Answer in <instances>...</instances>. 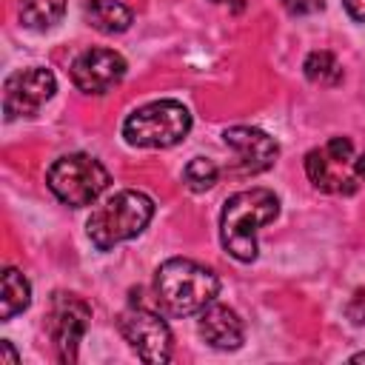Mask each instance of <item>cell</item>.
Returning <instances> with one entry per match:
<instances>
[{
	"label": "cell",
	"mask_w": 365,
	"mask_h": 365,
	"mask_svg": "<svg viewBox=\"0 0 365 365\" xmlns=\"http://www.w3.org/2000/svg\"><path fill=\"white\" fill-rule=\"evenodd\" d=\"M279 214V197L271 188H245L225 200L220 214V242L222 248L240 259L254 262L259 254L257 234L262 225L274 222Z\"/></svg>",
	"instance_id": "1"
},
{
	"label": "cell",
	"mask_w": 365,
	"mask_h": 365,
	"mask_svg": "<svg viewBox=\"0 0 365 365\" xmlns=\"http://www.w3.org/2000/svg\"><path fill=\"white\" fill-rule=\"evenodd\" d=\"M220 294V277L194 259H165L154 274V299L168 317L200 314Z\"/></svg>",
	"instance_id": "2"
},
{
	"label": "cell",
	"mask_w": 365,
	"mask_h": 365,
	"mask_svg": "<svg viewBox=\"0 0 365 365\" xmlns=\"http://www.w3.org/2000/svg\"><path fill=\"white\" fill-rule=\"evenodd\" d=\"M154 217V200L143 191L125 188L111 194L103 205H97L86 222L88 240L94 242V248L108 251L125 240H134L137 234L145 231V225Z\"/></svg>",
	"instance_id": "3"
},
{
	"label": "cell",
	"mask_w": 365,
	"mask_h": 365,
	"mask_svg": "<svg viewBox=\"0 0 365 365\" xmlns=\"http://www.w3.org/2000/svg\"><path fill=\"white\" fill-rule=\"evenodd\" d=\"M191 131V114L177 100H154L131 111L123 123V137L134 148H171Z\"/></svg>",
	"instance_id": "4"
},
{
	"label": "cell",
	"mask_w": 365,
	"mask_h": 365,
	"mask_svg": "<svg viewBox=\"0 0 365 365\" xmlns=\"http://www.w3.org/2000/svg\"><path fill=\"white\" fill-rule=\"evenodd\" d=\"M46 182L60 202L71 208H83L91 205L108 188L111 177L106 165L91 154H63L48 165Z\"/></svg>",
	"instance_id": "5"
},
{
	"label": "cell",
	"mask_w": 365,
	"mask_h": 365,
	"mask_svg": "<svg viewBox=\"0 0 365 365\" xmlns=\"http://www.w3.org/2000/svg\"><path fill=\"white\" fill-rule=\"evenodd\" d=\"M305 174L314 188L328 194H354L359 177L354 174V143L348 137H331L322 148L305 154Z\"/></svg>",
	"instance_id": "6"
},
{
	"label": "cell",
	"mask_w": 365,
	"mask_h": 365,
	"mask_svg": "<svg viewBox=\"0 0 365 365\" xmlns=\"http://www.w3.org/2000/svg\"><path fill=\"white\" fill-rule=\"evenodd\" d=\"M120 334L125 336V342L134 348V354L143 362L160 365L171 359V328L163 319V314L145 308V305H128L120 319Z\"/></svg>",
	"instance_id": "7"
},
{
	"label": "cell",
	"mask_w": 365,
	"mask_h": 365,
	"mask_svg": "<svg viewBox=\"0 0 365 365\" xmlns=\"http://www.w3.org/2000/svg\"><path fill=\"white\" fill-rule=\"evenodd\" d=\"M91 322V305L68 291H57L48 302V334L54 339L57 356L63 362H74L77 359V348L80 339L86 336Z\"/></svg>",
	"instance_id": "8"
},
{
	"label": "cell",
	"mask_w": 365,
	"mask_h": 365,
	"mask_svg": "<svg viewBox=\"0 0 365 365\" xmlns=\"http://www.w3.org/2000/svg\"><path fill=\"white\" fill-rule=\"evenodd\" d=\"M54 91H57V80L43 66H31V68L9 74L6 83H3V111H6V120L34 117L43 108V103H48L54 97Z\"/></svg>",
	"instance_id": "9"
},
{
	"label": "cell",
	"mask_w": 365,
	"mask_h": 365,
	"mask_svg": "<svg viewBox=\"0 0 365 365\" xmlns=\"http://www.w3.org/2000/svg\"><path fill=\"white\" fill-rule=\"evenodd\" d=\"M125 57L114 48H86L71 63V83L86 94H106L125 77Z\"/></svg>",
	"instance_id": "10"
},
{
	"label": "cell",
	"mask_w": 365,
	"mask_h": 365,
	"mask_svg": "<svg viewBox=\"0 0 365 365\" xmlns=\"http://www.w3.org/2000/svg\"><path fill=\"white\" fill-rule=\"evenodd\" d=\"M222 143L237 151L234 174H262L274 165L279 145L271 134L251 128V125H231L222 131Z\"/></svg>",
	"instance_id": "11"
},
{
	"label": "cell",
	"mask_w": 365,
	"mask_h": 365,
	"mask_svg": "<svg viewBox=\"0 0 365 365\" xmlns=\"http://www.w3.org/2000/svg\"><path fill=\"white\" fill-rule=\"evenodd\" d=\"M197 331L217 351H237L245 339V325H242L240 314L222 302H208L200 311Z\"/></svg>",
	"instance_id": "12"
},
{
	"label": "cell",
	"mask_w": 365,
	"mask_h": 365,
	"mask_svg": "<svg viewBox=\"0 0 365 365\" xmlns=\"http://www.w3.org/2000/svg\"><path fill=\"white\" fill-rule=\"evenodd\" d=\"M86 20H88V26H94L103 34H123L134 23V14L120 0H88Z\"/></svg>",
	"instance_id": "13"
},
{
	"label": "cell",
	"mask_w": 365,
	"mask_h": 365,
	"mask_svg": "<svg viewBox=\"0 0 365 365\" xmlns=\"http://www.w3.org/2000/svg\"><path fill=\"white\" fill-rule=\"evenodd\" d=\"M0 319L9 322L14 314L26 311L31 302V285L17 268H3V288H0Z\"/></svg>",
	"instance_id": "14"
},
{
	"label": "cell",
	"mask_w": 365,
	"mask_h": 365,
	"mask_svg": "<svg viewBox=\"0 0 365 365\" xmlns=\"http://www.w3.org/2000/svg\"><path fill=\"white\" fill-rule=\"evenodd\" d=\"M66 11V0H20V23L26 29H51L60 23Z\"/></svg>",
	"instance_id": "15"
},
{
	"label": "cell",
	"mask_w": 365,
	"mask_h": 365,
	"mask_svg": "<svg viewBox=\"0 0 365 365\" xmlns=\"http://www.w3.org/2000/svg\"><path fill=\"white\" fill-rule=\"evenodd\" d=\"M302 68H305V77L319 86H336L342 80V68L331 51H311L305 57Z\"/></svg>",
	"instance_id": "16"
},
{
	"label": "cell",
	"mask_w": 365,
	"mask_h": 365,
	"mask_svg": "<svg viewBox=\"0 0 365 365\" xmlns=\"http://www.w3.org/2000/svg\"><path fill=\"white\" fill-rule=\"evenodd\" d=\"M217 177H220V168L208 160V157H194L188 160V165L182 168V180L191 191H208L211 185H217Z\"/></svg>",
	"instance_id": "17"
},
{
	"label": "cell",
	"mask_w": 365,
	"mask_h": 365,
	"mask_svg": "<svg viewBox=\"0 0 365 365\" xmlns=\"http://www.w3.org/2000/svg\"><path fill=\"white\" fill-rule=\"evenodd\" d=\"M279 3H282V9H285L288 14H294V17H302V14H311V11L322 9V0H279Z\"/></svg>",
	"instance_id": "18"
},
{
	"label": "cell",
	"mask_w": 365,
	"mask_h": 365,
	"mask_svg": "<svg viewBox=\"0 0 365 365\" xmlns=\"http://www.w3.org/2000/svg\"><path fill=\"white\" fill-rule=\"evenodd\" d=\"M342 6H345V11H348L354 20L365 23V0H342Z\"/></svg>",
	"instance_id": "19"
},
{
	"label": "cell",
	"mask_w": 365,
	"mask_h": 365,
	"mask_svg": "<svg viewBox=\"0 0 365 365\" xmlns=\"http://www.w3.org/2000/svg\"><path fill=\"white\" fill-rule=\"evenodd\" d=\"M3 362H11V365H14V362H20V356H17V351L11 348V342H9V339H3V342H0V365H3Z\"/></svg>",
	"instance_id": "20"
},
{
	"label": "cell",
	"mask_w": 365,
	"mask_h": 365,
	"mask_svg": "<svg viewBox=\"0 0 365 365\" xmlns=\"http://www.w3.org/2000/svg\"><path fill=\"white\" fill-rule=\"evenodd\" d=\"M354 174H356V177H359V180L365 182V154L354 160Z\"/></svg>",
	"instance_id": "21"
},
{
	"label": "cell",
	"mask_w": 365,
	"mask_h": 365,
	"mask_svg": "<svg viewBox=\"0 0 365 365\" xmlns=\"http://www.w3.org/2000/svg\"><path fill=\"white\" fill-rule=\"evenodd\" d=\"M351 362H365V351H362V354H354Z\"/></svg>",
	"instance_id": "22"
},
{
	"label": "cell",
	"mask_w": 365,
	"mask_h": 365,
	"mask_svg": "<svg viewBox=\"0 0 365 365\" xmlns=\"http://www.w3.org/2000/svg\"><path fill=\"white\" fill-rule=\"evenodd\" d=\"M211 3H228V0H211Z\"/></svg>",
	"instance_id": "23"
}]
</instances>
